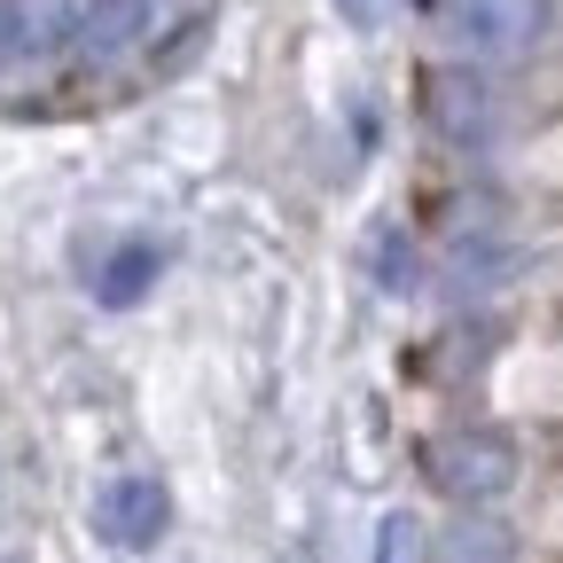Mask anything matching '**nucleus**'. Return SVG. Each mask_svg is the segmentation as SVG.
Masks as SVG:
<instances>
[{
  "instance_id": "obj_6",
  "label": "nucleus",
  "mask_w": 563,
  "mask_h": 563,
  "mask_svg": "<svg viewBox=\"0 0 563 563\" xmlns=\"http://www.w3.org/2000/svg\"><path fill=\"white\" fill-rule=\"evenodd\" d=\"M422 563H525V540L509 517H446Z\"/></svg>"
},
{
  "instance_id": "obj_3",
  "label": "nucleus",
  "mask_w": 563,
  "mask_h": 563,
  "mask_svg": "<svg viewBox=\"0 0 563 563\" xmlns=\"http://www.w3.org/2000/svg\"><path fill=\"white\" fill-rule=\"evenodd\" d=\"M422 118L446 150H485L493 133H501V95L477 63H439L431 79H422Z\"/></svg>"
},
{
  "instance_id": "obj_13",
  "label": "nucleus",
  "mask_w": 563,
  "mask_h": 563,
  "mask_svg": "<svg viewBox=\"0 0 563 563\" xmlns=\"http://www.w3.org/2000/svg\"><path fill=\"white\" fill-rule=\"evenodd\" d=\"M336 16L361 24V32H376V24H384V0H336Z\"/></svg>"
},
{
  "instance_id": "obj_9",
  "label": "nucleus",
  "mask_w": 563,
  "mask_h": 563,
  "mask_svg": "<svg viewBox=\"0 0 563 563\" xmlns=\"http://www.w3.org/2000/svg\"><path fill=\"white\" fill-rule=\"evenodd\" d=\"M368 282H376L384 298H415L422 258H415V235H407V228H376V235H368Z\"/></svg>"
},
{
  "instance_id": "obj_8",
  "label": "nucleus",
  "mask_w": 563,
  "mask_h": 563,
  "mask_svg": "<svg viewBox=\"0 0 563 563\" xmlns=\"http://www.w3.org/2000/svg\"><path fill=\"white\" fill-rule=\"evenodd\" d=\"M141 24H150V0H87L79 9V47L87 55H118L141 40Z\"/></svg>"
},
{
  "instance_id": "obj_14",
  "label": "nucleus",
  "mask_w": 563,
  "mask_h": 563,
  "mask_svg": "<svg viewBox=\"0 0 563 563\" xmlns=\"http://www.w3.org/2000/svg\"><path fill=\"white\" fill-rule=\"evenodd\" d=\"M548 290H555V306H563V258H555V274H548Z\"/></svg>"
},
{
  "instance_id": "obj_7",
  "label": "nucleus",
  "mask_w": 563,
  "mask_h": 563,
  "mask_svg": "<svg viewBox=\"0 0 563 563\" xmlns=\"http://www.w3.org/2000/svg\"><path fill=\"white\" fill-rule=\"evenodd\" d=\"M157 274H165V243L157 235H125V243H110V258L95 274V298L102 306H141L157 290Z\"/></svg>"
},
{
  "instance_id": "obj_11",
  "label": "nucleus",
  "mask_w": 563,
  "mask_h": 563,
  "mask_svg": "<svg viewBox=\"0 0 563 563\" xmlns=\"http://www.w3.org/2000/svg\"><path fill=\"white\" fill-rule=\"evenodd\" d=\"M532 532H540V548L563 555V470H548V485H540V517H532Z\"/></svg>"
},
{
  "instance_id": "obj_4",
  "label": "nucleus",
  "mask_w": 563,
  "mask_h": 563,
  "mask_svg": "<svg viewBox=\"0 0 563 563\" xmlns=\"http://www.w3.org/2000/svg\"><path fill=\"white\" fill-rule=\"evenodd\" d=\"M95 532L110 540V548H125V555H141V548H157L165 532H173V493L157 485V477H110L102 493H95Z\"/></svg>"
},
{
  "instance_id": "obj_2",
  "label": "nucleus",
  "mask_w": 563,
  "mask_h": 563,
  "mask_svg": "<svg viewBox=\"0 0 563 563\" xmlns=\"http://www.w3.org/2000/svg\"><path fill=\"white\" fill-rule=\"evenodd\" d=\"M548 32H555V0H446V40L477 70L540 55Z\"/></svg>"
},
{
  "instance_id": "obj_12",
  "label": "nucleus",
  "mask_w": 563,
  "mask_h": 563,
  "mask_svg": "<svg viewBox=\"0 0 563 563\" xmlns=\"http://www.w3.org/2000/svg\"><path fill=\"white\" fill-rule=\"evenodd\" d=\"M525 165H532L540 180H555V188H563V125H555L548 141H532V157H525Z\"/></svg>"
},
{
  "instance_id": "obj_5",
  "label": "nucleus",
  "mask_w": 563,
  "mask_h": 563,
  "mask_svg": "<svg viewBox=\"0 0 563 563\" xmlns=\"http://www.w3.org/2000/svg\"><path fill=\"white\" fill-rule=\"evenodd\" d=\"M509 274H517V235L509 228H462L454 235V251H446L454 298H493Z\"/></svg>"
},
{
  "instance_id": "obj_1",
  "label": "nucleus",
  "mask_w": 563,
  "mask_h": 563,
  "mask_svg": "<svg viewBox=\"0 0 563 563\" xmlns=\"http://www.w3.org/2000/svg\"><path fill=\"white\" fill-rule=\"evenodd\" d=\"M415 470L454 517H501L525 493V446L501 422H446V431L422 439Z\"/></svg>"
},
{
  "instance_id": "obj_10",
  "label": "nucleus",
  "mask_w": 563,
  "mask_h": 563,
  "mask_svg": "<svg viewBox=\"0 0 563 563\" xmlns=\"http://www.w3.org/2000/svg\"><path fill=\"white\" fill-rule=\"evenodd\" d=\"M422 555H431V532H422V517H415V509H384V517H376L368 563H422Z\"/></svg>"
}]
</instances>
